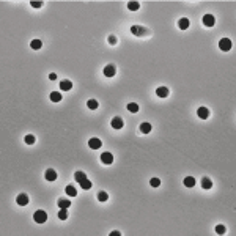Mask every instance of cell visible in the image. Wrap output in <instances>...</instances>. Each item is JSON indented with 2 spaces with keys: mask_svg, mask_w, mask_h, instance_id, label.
<instances>
[{
  "mask_svg": "<svg viewBox=\"0 0 236 236\" xmlns=\"http://www.w3.org/2000/svg\"><path fill=\"white\" fill-rule=\"evenodd\" d=\"M202 187H203V189H211V187H212V181L205 176V178L202 180Z\"/></svg>",
  "mask_w": 236,
  "mask_h": 236,
  "instance_id": "cell-18",
  "label": "cell"
},
{
  "mask_svg": "<svg viewBox=\"0 0 236 236\" xmlns=\"http://www.w3.org/2000/svg\"><path fill=\"white\" fill-rule=\"evenodd\" d=\"M16 202H17V205H21V206H25V205H29V195L27 194H19L17 195V198H16Z\"/></svg>",
  "mask_w": 236,
  "mask_h": 236,
  "instance_id": "cell-3",
  "label": "cell"
},
{
  "mask_svg": "<svg viewBox=\"0 0 236 236\" xmlns=\"http://www.w3.org/2000/svg\"><path fill=\"white\" fill-rule=\"evenodd\" d=\"M33 219L36 224H44V222L47 220V214H46V211H43V210H38L33 214Z\"/></svg>",
  "mask_w": 236,
  "mask_h": 236,
  "instance_id": "cell-1",
  "label": "cell"
},
{
  "mask_svg": "<svg viewBox=\"0 0 236 236\" xmlns=\"http://www.w3.org/2000/svg\"><path fill=\"white\" fill-rule=\"evenodd\" d=\"M101 161H102V164H112V162H113V156H112V154L110 153H102L101 154Z\"/></svg>",
  "mask_w": 236,
  "mask_h": 236,
  "instance_id": "cell-10",
  "label": "cell"
},
{
  "mask_svg": "<svg viewBox=\"0 0 236 236\" xmlns=\"http://www.w3.org/2000/svg\"><path fill=\"white\" fill-rule=\"evenodd\" d=\"M65 190H66V194L69 195V197H76V195H77V189L74 187V186H71V184H69V186H66V189H65Z\"/></svg>",
  "mask_w": 236,
  "mask_h": 236,
  "instance_id": "cell-17",
  "label": "cell"
},
{
  "mask_svg": "<svg viewBox=\"0 0 236 236\" xmlns=\"http://www.w3.org/2000/svg\"><path fill=\"white\" fill-rule=\"evenodd\" d=\"M30 46H31V49H35V51H38V49H41L43 43L39 41V39H33V41L30 43Z\"/></svg>",
  "mask_w": 236,
  "mask_h": 236,
  "instance_id": "cell-24",
  "label": "cell"
},
{
  "mask_svg": "<svg viewBox=\"0 0 236 236\" xmlns=\"http://www.w3.org/2000/svg\"><path fill=\"white\" fill-rule=\"evenodd\" d=\"M140 132L142 134H149L151 132V124L149 123H142L140 124Z\"/></svg>",
  "mask_w": 236,
  "mask_h": 236,
  "instance_id": "cell-15",
  "label": "cell"
},
{
  "mask_svg": "<svg viewBox=\"0 0 236 236\" xmlns=\"http://www.w3.org/2000/svg\"><path fill=\"white\" fill-rule=\"evenodd\" d=\"M110 236H120V231H112Z\"/></svg>",
  "mask_w": 236,
  "mask_h": 236,
  "instance_id": "cell-35",
  "label": "cell"
},
{
  "mask_svg": "<svg viewBox=\"0 0 236 236\" xmlns=\"http://www.w3.org/2000/svg\"><path fill=\"white\" fill-rule=\"evenodd\" d=\"M110 124H112V128H113V129H121L124 123H123V120H121L120 117H115V118L112 120V123H110Z\"/></svg>",
  "mask_w": 236,
  "mask_h": 236,
  "instance_id": "cell-8",
  "label": "cell"
},
{
  "mask_svg": "<svg viewBox=\"0 0 236 236\" xmlns=\"http://www.w3.org/2000/svg\"><path fill=\"white\" fill-rule=\"evenodd\" d=\"M44 176H46L47 181H55V180H57V172L52 170V169H47L46 173H44Z\"/></svg>",
  "mask_w": 236,
  "mask_h": 236,
  "instance_id": "cell-9",
  "label": "cell"
},
{
  "mask_svg": "<svg viewBox=\"0 0 236 236\" xmlns=\"http://www.w3.org/2000/svg\"><path fill=\"white\" fill-rule=\"evenodd\" d=\"M25 143L27 145H33L35 143V135H31V134L25 135Z\"/></svg>",
  "mask_w": 236,
  "mask_h": 236,
  "instance_id": "cell-29",
  "label": "cell"
},
{
  "mask_svg": "<svg viewBox=\"0 0 236 236\" xmlns=\"http://www.w3.org/2000/svg\"><path fill=\"white\" fill-rule=\"evenodd\" d=\"M216 233H217V235H224V233H225V227H224V225H217V227H216Z\"/></svg>",
  "mask_w": 236,
  "mask_h": 236,
  "instance_id": "cell-31",
  "label": "cell"
},
{
  "mask_svg": "<svg viewBox=\"0 0 236 236\" xmlns=\"http://www.w3.org/2000/svg\"><path fill=\"white\" fill-rule=\"evenodd\" d=\"M88 109H92V110H94V109H98V101H94V99H90V101L87 102Z\"/></svg>",
  "mask_w": 236,
  "mask_h": 236,
  "instance_id": "cell-28",
  "label": "cell"
},
{
  "mask_svg": "<svg viewBox=\"0 0 236 236\" xmlns=\"http://www.w3.org/2000/svg\"><path fill=\"white\" fill-rule=\"evenodd\" d=\"M128 8H129L131 11H137L139 8H140V3H139V2H129V3H128Z\"/></svg>",
  "mask_w": 236,
  "mask_h": 236,
  "instance_id": "cell-25",
  "label": "cell"
},
{
  "mask_svg": "<svg viewBox=\"0 0 236 236\" xmlns=\"http://www.w3.org/2000/svg\"><path fill=\"white\" fill-rule=\"evenodd\" d=\"M107 198H109V195H107L106 192H104V190H101V192H98V200H99V202H106Z\"/></svg>",
  "mask_w": 236,
  "mask_h": 236,
  "instance_id": "cell-27",
  "label": "cell"
},
{
  "mask_svg": "<svg viewBox=\"0 0 236 236\" xmlns=\"http://www.w3.org/2000/svg\"><path fill=\"white\" fill-rule=\"evenodd\" d=\"M30 5L33 8H41L43 6V2H30Z\"/></svg>",
  "mask_w": 236,
  "mask_h": 236,
  "instance_id": "cell-32",
  "label": "cell"
},
{
  "mask_svg": "<svg viewBox=\"0 0 236 236\" xmlns=\"http://www.w3.org/2000/svg\"><path fill=\"white\" fill-rule=\"evenodd\" d=\"M189 25H190V22H189L187 17H181V19L178 21V27H180L181 30H187Z\"/></svg>",
  "mask_w": 236,
  "mask_h": 236,
  "instance_id": "cell-11",
  "label": "cell"
},
{
  "mask_svg": "<svg viewBox=\"0 0 236 236\" xmlns=\"http://www.w3.org/2000/svg\"><path fill=\"white\" fill-rule=\"evenodd\" d=\"M58 206H60V208H66V210H68V206H71V202L68 200V198H60V200H58Z\"/></svg>",
  "mask_w": 236,
  "mask_h": 236,
  "instance_id": "cell-20",
  "label": "cell"
},
{
  "mask_svg": "<svg viewBox=\"0 0 236 236\" xmlns=\"http://www.w3.org/2000/svg\"><path fill=\"white\" fill-rule=\"evenodd\" d=\"M117 74V68L113 65H107L106 68H104V76L106 77H113Z\"/></svg>",
  "mask_w": 236,
  "mask_h": 236,
  "instance_id": "cell-4",
  "label": "cell"
},
{
  "mask_svg": "<svg viewBox=\"0 0 236 236\" xmlns=\"http://www.w3.org/2000/svg\"><path fill=\"white\" fill-rule=\"evenodd\" d=\"M131 33L135 35V36H142L145 33V29L143 27H139V25H132L131 27Z\"/></svg>",
  "mask_w": 236,
  "mask_h": 236,
  "instance_id": "cell-12",
  "label": "cell"
},
{
  "mask_svg": "<svg viewBox=\"0 0 236 236\" xmlns=\"http://www.w3.org/2000/svg\"><path fill=\"white\" fill-rule=\"evenodd\" d=\"M156 94L159 98H167V96H169V88H167V87H159L156 90Z\"/></svg>",
  "mask_w": 236,
  "mask_h": 236,
  "instance_id": "cell-14",
  "label": "cell"
},
{
  "mask_svg": "<svg viewBox=\"0 0 236 236\" xmlns=\"http://www.w3.org/2000/svg\"><path fill=\"white\" fill-rule=\"evenodd\" d=\"M109 43H110L112 46H113V44H117V38L113 35H110V36H109Z\"/></svg>",
  "mask_w": 236,
  "mask_h": 236,
  "instance_id": "cell-33",
  "label": "cell"
},
{
  "mask_svg": "<svg viewBox=\"0 0 236 236\" xmlns=\"http://www.w3.org/2000/svg\"><path fill=\"white\" fill-rule=\"evenodd\" d=\"M49 79H51V80H55V79H57V74H55V72H51V74H49Z\"/></svg>",
  "mask_w": 236,
  "mask_h": 236,
  "instance_id": "cell-34",
  "label": "cell"
},
{
  "mask_svg": "<svg viewBox=\"0 0 236 236\" xmlns=\"http://www.w3.org/2000/svg\"><path fill=\"white\" fill-rule=\"evenodd\" d=\"M80 187H82V189H85V190H88L90 187H92V181H90L88 178H85L84 181H80Z\"/></svg>",
  "mask_w": 236,
  "mask_h": 236,
  "instance_id": "cell-19",
  "label": "cell"
},
{
  "mask_svg": "<svg viewBox=\"0 0 236 236\" xmlns=\"http://www.w3.org/2000/svg\"><path fill=\"white\" fill-rule=\"evenodd\" d=\"M184 186L186 187H194L195 186V178L194 176H186L184 178Z\"/></svg>",
  "mask_w": 236,
  "mask_h": 236,
  "instance_id": "cell-16",
  "label": "cell"
},
{
  "mask_svg": "<svg viewBox=\"0 0 236 236\" xmlns=\"http://www.w3.org/2000/svg\"><path fill=\"white\" fill-rule=\"evenodd\" d=\"M101 145H102V143H101V140L96 139V137L88 140V147L92 148V149H98V148H101Z\"/></svg>",
  "mask_w": 236,
  "mask_h": 236,
  "instance_id": "cell-7",
  "label": "cell"
},
{
  "mask_svg": "<svg viewBox=\"0 0 236 236\" xmlns=\"http://www.w3.org/2000/svg\"><path fill=\"white\" fill-rule=\"evenodd\" d=\"M149 184H151L153 187H157V186L161 184V180L159 178H151V180H149Z\"/></svg>",
  "mask_w": 236,
  "mask_h": 236,
  "instance_id": "cell-30",
  "label": "cell"
},
{
  "mask_svg": "<svg viewBox=\"0 0 236 236\" xmlns=\"http://www.w3.org/2000/svg\"><path fill=\"white\" fill-rule=\"evenodd\" d=\"M128 110L132 112V113H135V112H139V106H137L135 102H129V104H128Z\"/></svg>",
  "mask_w": 236,
  "mask_h": 236,
  "instance_id": "cell-26",
  "label": "cell"
},
{
  "mask_svg": "<svg viewBox=\"0 0 236 236\" xmlns=\"http://www.w3.org/2000/svg\"><path fill=\"white\" fill-rule=\"evenodd\" d=\"M231 46H233V43H231V39L228 38H222L220 41H219V47H220V51H224V52H228Z\"/></svg>",
  "mask_w": 236,
  "mask_h": 236,
  "instance_id": "cell-2",
  "label": "cell"
},
{
  "mask_svg": "<svg viewBox=\"0 0 236 236\" xmlns=\"http://www.w3.org/2000/svg\"><path fill=\"white\" fill-rule=\"evenodd\" d=\"M58 219H62V220H66V219H68L66 208H60V211H58Z\"/></svg>",
  "mask_w": 236,
  "mask_h": 236,
  "instance_id": "cell-23",
  "label": "cell"
},
{
  "mask_svg": "<svg viewBox=\"0 0 236 236\" xmlns=\"http://www.w3.org/2000/svg\"><path fill=\"white\" fill-rule=\"evenodd\" d=\"M51 101H52V102L62 101V94L58 93V92H52V93H51Z\"/></svg>",
  "mask_w": 236,
  "mask_h": 236,
  "instance_id": "cell-21",
  "label": "cell"
},
{
  "mask_svg": "<svg viewBox=\"0 0 236 236\" xmlns=\"http://www.w3.org/2000/svg\"><path fill=\"white\" fill-rule=\"evenodd\" d=\"M203 24H205L206 27H212L216 24V19L212 14H205V17H203Z\"/></svg>",
  "mask_w": 236,
  "mask_h": 236,
  "instance_id": "cell-6",
  "label": "cell"
},
{
  "mask_svg": "<svg viewBox=\"0 0 236 236\" xmlns=\"http://www.w3.org/2000/svg\"><path fill=\"white\" fill-rule=\"evenodd\" d=\"M71 88H72V82H71V80H62V82H60V90H62V92H69Z\"/></svg>",
  "mask_w": 236,
  "mask_h": 236,
  "instance_id": "cell-13",
  "label": "cell"
},
{
  "mask_svg": "<svg viewBox=\"0 0 236 236\" xmlns=\"http://www.w3.org/2000/svg\"><path fill=\"white\" fill-rule=\"evenodd\" d=\"M197 115H198V118H202V120H206V118L210 117V110H208L206 107H198Z\"/></svg>",
  "mask_w": 236,
  "mask_h": 236,
  "instance_id": "cell-5",
  "label": "cell"
},
{
  "mask_svg": "<svg viewBox=\"0 0 236 236\" xmlns=\"http://www.w3.org/2000/svg\"><path fill=\"white\" fill-rule=\"evenodd\" d=\"M74 178H76L77 183H80V181H84L85 178H87V175H85L84 172H76V173H74Z\"/></svg>",
  "mask_w": 236,
  "mask_h": 236,
  "instance_id": "cell-22",
  "label": "cell"
}]
</instances>
